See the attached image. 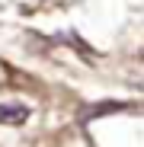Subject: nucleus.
<instances>
[{
	"label": "nucleus",
	"instance_id": "obj_1",
	"mask_svg": "<svg viewBox=\"0 0 144 147\" xmlns=\"http://www.w3.org/2000/svg\"><path fill=\"white\" fill-rule=\"evenodd\" d=\"M22 121H29V106L0 102V125H22Z\"/></svg>",
	"mask_w": 144,
	"mask_h": 147
},
{
	"label": "nucleus",
	"instance_id": "obj_2",
	"mask_svg": "<svg viewBox=\"0 0 144 147\" xmlns=\"http://www.w3.org/2000/svg\"><path fill=\"white\" fill-rule=\"evenodd\" d=\"M118 109H125V102H99L96 109H87L83 118H96V115H106V112H118Z\"/></svg>",
	"mask_w": 144,
	"mask_h": 147
}]
</instances>
